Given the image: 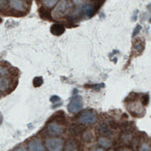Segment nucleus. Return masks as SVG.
Instances as JSON below:
<instances>
[{"label": "nucleus", "mask_w": 151, "mask_h": 151, "mask_svg": "<svg viewBox=\"0 0 151 151\" xmlns=\"http://www.w3.org/2000/svg\"><path fill=\"white\" fill-rule=\"evenodd\" d=\"M51 101L54 104V107H59L62 104L61 98L59 96H52L51 97Z\"/></svg>", "instance_id": "obj_19"}, {"label": "nucleus", "mask_w": 151, "mask_h": 151, "mask_svg": "<svg viewBox=\"0 0 151 151\" xmlns=\"http://www.w3.org/2000/svg\"><path fill=\"white\" fill-rule=\"evenodd\" d=\"M86 1H88V0H73V3L75 5H81V4L85 3Z\"/></svg>", "instance_id": "obj_24"}, {"label": "nucleus", "mask_w": 151, "mask_h": 151, "mask_svg": "<svg viewBox=\"0 0 151 151\" xmlns=\"http://www.w3.org/2000/svg\"><path fill=\"white\" fill-rule=\"evenodd\" d=\"M39 14H40L41 18H43L45 20H52V18L51 12L48 10V7H46V6L41 7L39 9Z\"/></svg>", "instance_id": "obj_12"}, {"label": "nucleus", "mask_w": 151, "mask_h": 151, "mask_svg": "<svg viewBox=\"0 0 151 151\" xmlns=\"http://www.w3.org/2000/svg\"><path fill=\"white\" fill-rule=\"evenodd\" d=\"M1 121H2V115L0 113V123H1Z\"/></svg>", "instance_id": "obj_26"}, {"label": "nucleus", "mask_w": 151, "mask_h": 151, "mask_svg": "<svg viewBox=\"0 0 151 151\" xmlns=\"http://www.w3.org/2000/svg\"><path fill=\"white\" fill-rule=\"evenodd\" d=\"M84 130H85V127L82 125H79V124H73L69 129V132L73 136H78V135L81 134Z\"/></svg>", "instance_id": "obj_9"}, {"label": "nucleus", "mask_w": 151, "mask_h": 151, "mask_svg": "<svg viewBox=\"0 0 151 151\" xmlns=\"http://www.w3.org/2000/svg\"><path fill=\"white\" fill-rule=\"evenodd\" d=\"M7 73H8V71L6 70V68H5L3 66H0V75L6 76V75H7Z\"/></svg>", "instance_id": "obj_22"}, {"label": "nucleus", "mask_w": 151, "mask_h": 151, "mask_svg": "<svg viewBox=\"0 0 151 151\" xmlns=\"http://www.w3.org/2000/svg\"><path fill=\"white\" fill-rule=\"evenodd\" d=\"M82 105H83L82 98L80 95H75L71 99V101H70L69 105H68V111H69L71 113L77 114L78 112H80L81 111Z\"/></svg>", "instance_id": "obj_3"}, {"label": "nucleus", "mask_w": 151, "mask_h": 151, "mask_svg": "<svg viewBox=\"0 0 151 151\" xmlns=\"http://www.w3.org/2000/svg\"><path fill=\"white\" fill-rule=\"evenodd\" d=\"M10 87V81L6 77H0V91H6Z\"/></svg>", "instance_id": "obj_13"}, {"label": "nucleus", "mask_w": 151, "mask_h": 151, "mask_svg": "<svg viewBox=\"0 0 151 151\" xmlns=\"http://www.w3.org/2000/svg\"><path fill=\"white\" fill-rule=\"evenodd\" d=\"M58 0H43V3L45 5V6L48 7V8H51L52 6H54L56 5Z\"/></svg>", "instance_id": "obj_18"}, {"label": "nucleus", "mask_w": 151, "mask_h": 151, "mask_svg": "<svg viewBox=\"0 0 151 151\" xmlns=\"http://www.w3.org/2000/svg\"><path fill=\"white\" fill-rule=\"evenodd\" d=\"M64 150L66 151H75V150H79L78 149V145L76 143L75 140H69L67 141L65 147H64Z\"/></svg>", "instance_id": "obj_15"}, {"label": "nucleus", "mask_w": 151, "mask_h": 151, "mask_svg": "<svg viewBox=\"0 0 151 151\" xmlns=\"http://www.w3.org/2000/svg\"><path fill=\"white\" fill-rule=\"evenodd\" d=\"M64 129L62 125H60L58 122H50L46 127V132L48 135L55 137L60 136L63 133Z\"/></svg>", "instance_id": "obj_5"}, {"label": "nucleus", "mask_w": 151, "mask_h": 151, "mask_svg": "<svg viewBox=\"0 0 151 151\" xmlns=\"http://www.w3.org/2000/svg\"><path fill=\"white\" fill-rule=\"evenodd\" d=\"M139 30H140V25H137V28H136V30L134 31V35H136L137 34H138Z\"/></svg>", "instance_id": "obj_25"}, {"label": "nucleus", "mask_w": 151, "mask_h": 151, "mask_svg": "<svg viewBox=\"0 0 151 151\" xmlns=\"http://www.w3.org/2000/svg\"><path fill=\"white\" fill-rule=\"evenodd\" d=\"M1 22H2V19H1V18H0V24H1Z\"/></svg>", "instance_id": "obj_27"}, {"label": "nucleus", "mask_w": 151, "mask_h": 151, "mask_svg": "<svg viewBox=\"0 0 151 151\" xmlns=\"http://www.w3.org/2000/svg\"><path fill=\"white\" fill-rule=\"evenodd\" d=\"M45 147L50 151H61L63 149V141L60 138H52L45 141Z\"/></svg>", "instance_id": "obj_4"}, {"label": "nucleus", "mask_w": 151, "mask_h": 151, "mask_svg": "<svg viewBox=\"0 0 151 151\" xmlns=\"http://www.w3.org/2000/svg\"><path fill=\"white\" fill-rule=\"evenodd\" d=\"M83 135H82V139H83L84 142L86 143H91L94 140V134L91 130H84Z\"/></svg>", "instance_id": "obj_14"}, {"label": "nucleus", "mask_w": 151, "mask_h": 151, "mask_svg": "<svg viewBox=\"0 0 151 151\" xmlns=\"http://www.w3.org/2000/svg\"><path fill=\"white\" fill-rule=\"evenodd\" d=\"M51 119H54L56 120L55 122H64L65 123V116H64V112H63V111H58Z\"/></svg>", "instance_id": "obj_16"}, {"label": "nucleus", "mask_w": 151, "mask_h": 151, "mask_svg": "<svg viewBox=\"0 0 151 151\" xmlns=\"http://www.w3.org/2000/svg\"><path fill=\"white\" fill-rule=\"evenodd\" d=\"M135 50L136 51H138L139 53L144 50V45H142V43L141 42H139V43H137L136 45H135Z\"/></svg>", "instance_id": "obj_20"}, {"label": "nucleus", "mask_w": 151, "mask_h": 151, "mask_svg": "<svg viewBox=\"0 0 151 151\" xmlns=\"http://www.w3.org/2000/svg\"><path fill=\"white\" fill-rule=\"evenodd\" d=\"M43 83H44V79L41 76H37V77L34 78V80H33V85L36 88L42 86Z\"/></svg>", "instance_id": "obj_17"}, {"label": "nucleus", "mask_w": 151, "mask_h": 151, "mask_svg": "<svg viewBox=\"0 0 151 151\" xmlns=\"http://www.w3.org/2000/svg\"><path fill=\"white\" fill-rule=\"evenodd\" d=\"M98 132L103 137H111L113 134V131H112L111 128L109 127L108 124H106V123H103V124H101L99 127Z\"/></svg>", "instance_id": "obj_8"}, {"label": "nucleus", "mask_w": 151, "mask_h": 151, "mask_svg": "<svg viewBox=\"0 0 151 151\" xmlns=\"http://www.w3.org/2000/svg\"><path fill=\"white\" fill-rule=\"evenodd\" d=\"M10 6L17 11H24V4L22 0H10Z\"/></svg>", "instance_id": "obj_10"}, {"label": "nucleus", "mask_w": 151, "mask_h": 151, "mask_svg": "<svg viewBox=\"0 0 151 151\" xmlns=\"http://www.w3.org/2000/svg\"><path fill=\"white\" fill-rule=\"evenodd\" d=\"M98 145L101 146L102 148H111L112 146V142L111 139H108V137H101L98 139Z\"/></svg>", "instance_id": "obj_11"}, {"label": "nucleus", "mask_w": 151, "mask_h": 151, "mask_svg": "<svg viewBox=\"0 0 151 151\" xmlns=\"http://www.w3.org/2000/svg\"><path fill=\"white\" fill-rule=\"evenodd\" d=\"M65 32V26L62 24H53L51 27V33L53 35H62Z\"/></svg>", "instance_id": "obj_7"}, {"label": "nucleus", "mask_w": 151, "mask_h": 151, "mask_svg": "<svg viewBox=\"0 0 151 151\" xmlns=\"http://www.w3.org/2000/svg\"><path fill=\"white\" fill-rule=\"evenodd\" d=\"M73 8V3L71 0H60L59 3L56 5L55 8L51 13L52 17L54 18H61L71 12Z\"/></svg>", "instance_id": "obj_1"}, {"label": "nucleus", "mask_w": 151, "mask_h": 151, "mask_svg": "<svg viewBox=\"0 0 151 151\" xmlns=\"http://www.w3.org/2000/svg\"><path fill=\"white\" fill-rule=\"evenodd\" d=\"M28 150L30 151H44L45 147L42 144V141L39 139H35L31 140L28 144Z\"/></svg>", "instance_id": "obj_6"}, {"label": "nucleus", "mask_w": 151, "mask_h": 151, "mask_svg": "<svg viewBox=\"0 0 151 151\" xmlns=\"http://www.w3.org/2000/svg\"><path fill=\"white\" fill-rule=\"evenodd\" d=\"M7 6V0H0V7L6 8Z\"/></svg>", "instance_id": "obj_23"}, {"label": "nucleus", "mask_w": 151, "mask_h": 151, "mask_svg": "<svg viewBox=\"0 0 151 151\" xmlns=\"http://www.w3.org/2000/svg\"><path fill=\"white\" fill-rule=\"evenodd\" d=\"M78 120L83 125H93L97 122V115L94 111L86 109L80 114V116L78 117Z\"/></svg>", "instance_id": "obj_2"}, {"label": "nucleus", "mask_w": 151, "mask_h": 151, "mask_svg": "<svg viewBox=\"0 0 151 151\" xmlns=\"http://www.w3.org/2000/svg\"><path fill=\"white\" fill-rule=\"evenodd\" d=\"M148 101H149V97H148V95H144L143 97H142V99H141V103H142V105H144V106H147V104H148Z\"/></svg>", "instance_id": "obj_21"}]
</instances>
